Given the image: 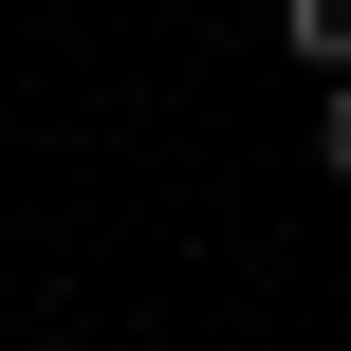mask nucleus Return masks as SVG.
<instances>
[{"mask_svg":"<svg viewBox=\"0 0 351 351\" xmlns=\"http://www.w3.org/2000/svg\"><path fill=\"white\" fill-rule=\"evenodd\" d=\"M278 37H296V56H333V74H351V0H278Z\"/></svg>","mask_w":351,"mask_h":351,"instance_id":"1","label":"nucleus"},{"mask_svg":"<svg viewBox=\"0 0 351 351\" xmlns=\"http://www.w3.org/2000/svg\"><path fill=\"white\" fill-rule=\"evenodd\" d=\"M315 167H351V74H333V111H315Z\"/></svg>","mask_w":351,"mask_h":351,"instance_id":"2","label":"nucleus"}]
</instances>
